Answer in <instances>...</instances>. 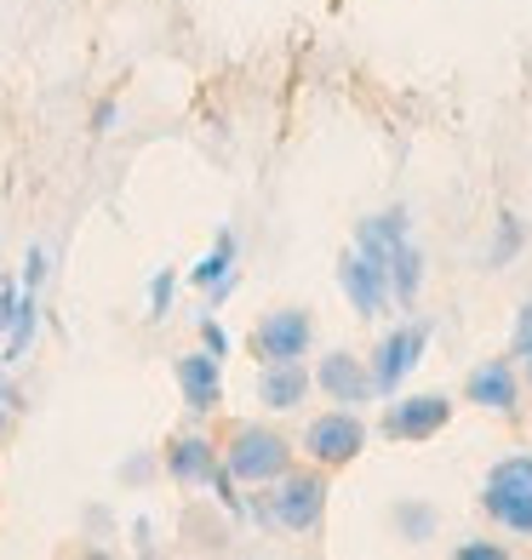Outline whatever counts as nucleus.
<instances>
[{
    "instance_id": "obj_5",
    "label": "nucleus",
    "mask_w": 532,
    "mask_h": 560,
    "mask_svg": "<svg viewBox=\"0 0 532 560\" xmlns=\"http://www.w3.org/2000/svg\"><path fill=\"white\" fill-rule=\"evenodd\" d=\"M361 452H367V423L355 418V406H333V412H321L310 429H303V457L321 464V469H344Z\"/></svg>"
},
{
    "instance_id": "obj_28",
    "label": "nucleus",
    "mask_w": 532,
    "mask_h": 560,
    "mask_svg": "<svg viewBox=\"0 0 532 560\" xmlns=\"http://www.w3.org/2000/svg\"><path fill=\"white\" fill-rule=\"evenodd\" d=\"M120 475H126V480H143V475H149V457H132V464H126Z\"/></svg>"
},
{
    "instance_id": "obj_15",
    "label": "nucleus",
    "mask_w": 532,
    "mask_h": 560,
    "mask_svg": "<svg viewBox=\"0 0 532 560\" xmlns=\"http://www.w3.org/2000/svg\"><path fill=\"white\" fill-rule=\"evenodd\" d=\"M401 241H413V223H407L401 207L395 212H372V218H361V229H355V246H361L367 258H378V264H384Z\"/></svg>"
},
{
    "instance_id": "obj_22",
    "label": "nucleus",
    "mask_w": 532,
    "mask_h": 560,
    "mask_svg": "<svg viewBox=\"0 0 532 560\" xmlns=\"http://www.w3.org/2000/svg\"><path fill=\"white\" fill-rule=\"evenodd\" d=\"M46 269H53V258H46V246H30V252H23V269H18V287H23V292H41Z\"/></svg>"
},
{
    "instance_id": "obj_27",
    "label": "nucleus",
    "mask_w": 532,
    "mask_h": 560,
    "mask_svg": "<svg viewBox=\"0 0 532 560\" xmlns=\"http://www.w3.org/2000/svg\"><path fill=\"white\" fill-rule=\"evenodd\" d=\"M132 538H138V549H155V526L138 521V526H132Z\"/></svg>"
},
{
    "instance_id": "obj_23",
    "label": "nucleus",
    "mask_w": 532,
    "mask_h": 560,
    "mask_svg": "<svg viewBox=\"0 0 532 560\" xmlns=\"http://www.w3.org/2000/svg\"><path fill=\"white\" fill-rule=\"evenodd\" d=\"M200 349H207V354H218V361H223V354H230V332H223V326L207 315V320H200Z\"/></svg>"
},
{
    "instance_id": "obj_20",
    "label": "nucleus",
    "mask_w": 532,
    "mask_h": 560,
    "mask_svg": "<svg viewBox=\"0 0 532 560\" xmlns=\"http://www.w3.org/2000/svg\"><path fill=\"white\" fill-rule=\"evenodd\" d=\"M510 354L521 361V372H527V384H532V298L521 303V315H516V343H510Z\"/></svg>"
},
{
    "instance_id": "obj_19",
    "label": "nucleus",
    "mask_w": 532,
    "mask_h": 560,
    "mask_svg": "<svg viewBox=\"0 0 532 560\" xmlns=\"http://www.w3.org/2000/svg\"><path fill=\"white\" fill-rule=\"evenodd\" d=\"M395 532H401L407 544H424L429 532H436V515H429L424 503H395Z\"/></svg>"
},
{
    "instance_id": "obj_9",
    "label": "nucleus",
    "mask_w": 532,
    "mask_h": 560,
    "mask_svg": "<svg viewBox=\"0 0 532 560\" xmlns=\"http://www.w3.org/2000/svg\"><path fill=\"white\" fill-rule=\"evenodd\" d=\"M177 395H184V406L195 418H207L223 406V361L207 349H195V354H177Z\"/></svg>"
},
{
    "instance_id": "obj_16",
    "label": "nucleus",
    "mask_w": 532,
    "mask_h": 560,
    "mask_svg": "<svg viewBox=\"0 0 532 560\" xmlns=\"http://www.w3.org/2000/svg\"><path fill=\"white\" fill-rule=\"evenodd\" d=\"M384 275H390V298L395 303H413L418 287H424V252L413 241H401L390 258H384Z\"/></svg>"
},
{
    "instance_id": "obj_11",
    "label": "nucleus",
    "mask_w": 532,
    "mask_h": 560,
    "mask_svg": "<svg viewBox=\"0 0 532 560\" xmlns=\"http://www.w3.org/2000/svg\"><path fill=\"white\" fill-rule=\"evenodd\" d=\"M464 400H475L481 412H516V400H521V366L516 361H481L464 377Z\"/></svg>"
},
{
    "instance_id": "obj_14",
    "label": "nucleus",
    "mask_w": 532,
    "mask_h": 560,
    "mask_svg": "<svg viewBox=\"0 0 532 560\" xmlns=\"http://www.w3.org/2000/svg\"><path fill=\"white\" fill-rule=\"evenodd\" d=\"M35 332H41V303H35V292H18L7 326H0V366L23 361V354H30V343H35Z\"/></svg>"
},
{
    "instance_id": "obj_4",
    "label": "nucleus",
    "mask_w": 532,
    "mask_h": 560,
    "mask_svg": "<svg viewBox=\"0 0 532 560\" xmlns=\"http://www.w3.org/2000/svg\"><path fill=\"white\" fill-rule=\"evenodd\" d=\"M424 349H429V320H401L395 332H384L378 338V349H372V361H367V377H372V395H395L407 377L418 372V361H424Z\"/></svg>"
},
{
    "instance_id": "obj_17",
    "label": "nucleus",
    "mask_w": 532,
    "mask_h": 560,
    "mask_svg": "<svg viewBox=\"0 0 532 560\" xmlns=\"http://www.w3.org/2000/svg\"><path fill=\"white\" fill-rule=\"evenodd\" d=\"M235 258H241V246H235V229H218L212 252H207V258H200V264L189 269V280H195L200 292H207V287H218L223 275H235Z\"/></svg>"
},
{
    "instance_id": "obj_13",
    "label": "nucleus",
    "mask_w": 532,
    "mask_h": 560,
    "mask_svg": "<svg viewBox=\"0 0 532 560\" xmlns=\"http://www.w3.org/2000/svg\"><path fill=\"white\" fill-rule=\"evenodd\" d=\"M315 389V377L303 361H269L258 372V400L269 406V412H292V406H303V395Z\"/></svg>"
},
{
    "instance_id": "obj_18",
    "label": "nucleus",
    "mask_w": 532,
    "mask_h": 560,
    "mask_svg": "<svg viewBox=\"0 0 532 560\" xmlns=\"http://www.w3.org/2000/svg\"><path fill=\"white\" fill-rule=\"evenodd\" d=\"M516 252H521V218L504 212V218H498V235H493V246H487V269H504Z\"/></svg>"
},
{
    "instance_id": "obj_3",
    "label": "nucleus",
    "mask_w": 532,
    "mask_h": 560,
    "mask_svg": "<svg viewBox=\"0 0 532 560\" xmlns=\"http://www.w3.org/2000/svg\"><path fill=\"white\" fill-rule=\"evenodd\" d=\"M326 492L333 487H326L321 469H287L269 492V521L281 532H292V538H315L326 521Z\"/></svg>"
},
{
    "instance_id": "obj_10",
    "label": "nucleus",
    "mask_w": 532,
    "mask_h": 560,
    "mask_svg": "<svg viewBox=\"0 0 532 560\" xmlns=\"http://www.w3.org/2000/svg\"><path fill=\"white\" fill-rule=\"evenodd\" d=\"M310 377H315V389H321L326 400H338V406H361V400H372L367 361H361V354H349V349L321 354V366H315Z\"/></svg>"
},
{
    "instance_id": "obj_24",
    "label": "nucleus",
    "mask_w": 532,
    "mask_h": 560,
    "mask_svg": "<svg viewBox=\"0 0 532 560\" xmlns=\"http://www.w3.org/2000/svg\"><path fill=\"white\" fill-rule=\"evenodd\" d=\"M18 275H0V326H7V315H12V303H18Z\"/></svg>"
},
{
    "instance_id": "obj_12",
    "label": "nucleus",
    "mask_w": 532,
    "mask_h": 560,
    "mask_svg": "<svg viewBox=\"0 0 532 560\" xmlns=\"http://www.w3.org/2000/svg\"><path fill=\"white\" fill-rule=\"evenodd\" d=\"M218 446L207 441V435H177V441H166V475L177 480V487H207V480L218 475Z\"/></svg>"
},
{
    "instance_id": "obj_6",
    "label": "nucleus",
    "mask_w": 532,
    "mask_h": 560,
    "mask_svg": "<svg viewBox=\"0 0 532 560\" xmlns=\"http://www.w3.org/2000/svg\"><path fill=\"white\" fill-rule=\"evenodd\" d=\"M452 423V400L436 395V389H424V395H390V412H384V435L401 441V446H418L429 435H441V429Z\"/></svg>"
},
{
    "instance_id": "obj_2",
    "label": "nucleus",
    "mask_w": 532,
    "mask_h": 560,
    "mask_svg": "<svg viewBox=\"0 0 532 560\" xmlns=\"http://www.w3.org/2000/svg\"><path fill=\"white\" fill-rule=\"evenodd\" d=\"M481 509L504 532L532 538V452H510L487 469V480H481Z\"/></svg>"
},
{
    "instance_id": "obj_21",
    "label": "nucleus",
    "mask_w": 532,
    "mask_h": 560,
    "mask_svg": "<svg viewBox=\"0 0 532 560\" xmlns=\"http://www.w3.org/2000/svg\"><path fill=\"white\" fill-rule=\"evenodd\" d=\"M172 298H177V275H172V269H161L155 280H149V320H166Z\"/></svg>"
},
{
    "instance_id": "obj_26",
    "label": "nucleus",
    "mask_w": 532,
    "mask_h": 560,
    "mask_svg": "<svg viewBox=\"0 0 532 560\" xmlns=\"http://www.w3.org/2000/svg\"><path fill=\"white\" fill-rule=\"evenodd\" d=\"M109 126H115V104H109V97H104V104L92 109V132H109Z\"/></svg>"
},
{
    "instance_id": "obj_1",
    "label": "nucleus",
    "mask_w": 532,
    "mask_h": 560,
    "mask_svg": "<svg viewBox=\"0 0 532 560\" xmlns=\"http://www.w3.org/2000/svg\"><path fill=\"white\" fill-rule=\"evenodd\" d=\"M223 469L235 475V487H275L287 469H292V441L281 429H264V423H241L230 441L218 446Z\"/></svg>"
},
{
    "instance_id": "obj_29",
    "label": "nucleus",
    "mask_w": 532,
    "mask_h": 560,
    "mask_svg": "<svg viewBox=\"0 0 532 560\" xmlns=\"http://www.w3.org/2000/svg\"><path fill=\"white\" fill-rule=\"evenodd\" d=\"M7 429H12V406L0 400V441H7Z\"/></svg>"
},
{
    "instance_id": "obj_8",
    "label": "nucleus",
    "mask_w": 532,
    "mask_h": 560,
    "mask_svg": "<svg viewBox=\"0 0 532 560\" xmlns=\"http://www.w3.org/2000/svg\"><path fill=\"white\" fill-rule=\"evenodd\" d=\"M338 287H344L349 310L361 315V320L384 315V303H390V275H384V264H378V258H367L361 246L338 258Z\"/></svg>"
},
{
    "instance_id": "obj_25",
    "label": "nucleus",
    "mask_w": 532,
    "mask_h": 560,
    "mask_svg": "<svg viewBox=\"0 0 532 560\" xmlns=\"http://www.w3.org/2000/svg\"><path fill=\"white\" fill-rule=\"evenodd\" d=\"M459 560H504V544H464Z\"/></svg>"
},
{
    "instance_id": "obj_30",
    "label": "nucleus",
    "mask_w": 532,
    "mask_h": 560,
    "mask_svg": "<svg viewBox=\"0 0 532 560\" xmlns=\"http://www.w3.org/2000/svg\"><path fill=\"white\" fill-rule=\"evenodd\" d=\"M0 400H7V406H12V400H18V395H12V389H7V372H0Z\"/></svg>"
},
{
    "instance_id": "obj_7",
    "label": "nucleus",
    "mask_w": 532,
    "mask_h": 560,
    "mask_svg": "<svg viewBox=\"0 0 532 560\" xmlns=\"http://www.w3.org/2000/svg\"><path fill=\"white\" fill-rule=\"evenodd\" d=\"M310 343H315L310 310H269L258 326H252V354H258V366H269V361H303Z\"/></svg>"
}]
</instances>
